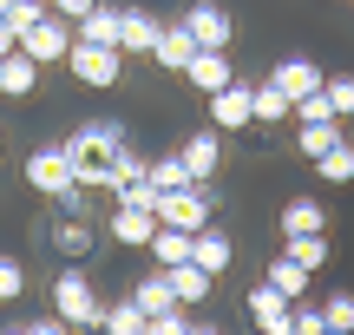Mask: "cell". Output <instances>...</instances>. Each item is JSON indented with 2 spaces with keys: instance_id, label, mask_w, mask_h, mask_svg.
<instances>
[{
  "instance_id": "cell-32",
  "label": "cell",
  "mask_w": 354,
  "mask_h": 335,
  "mask_svg": "<svg viewBox=\"0 0 354 335\" xmlns=\"http://www.w3.org/2000/svg\"><path fill=\"white\" fill-rule=\"evenodd\" d=\"M322 316H328V329H348L354 335V296H348V289H335V296L322 302Z\"/></svg>"
},
{
  "instance_id": "cell-13",
  "label": "cell",
  "mask_w": 354,
  "mask_h": 335,
  "mask_svg": "<svg viewBox=\"0 0 354 335\" xmlns=\"http://www.w3.org/2000/svg\"><path fill=\"white\" fill-rule=\"evenodd\" d=\"M197 53H203V46H197V39L184 33V20H177V26H165V33H158V46H151V60L165 66V73H184V66L197 60Z\"/></svg>"
},
{
  "instance_id": "cell-16",
  "label": "cell",
  "mask_w": 354,
  "mask_h": 335,
  "mask_svg": "<svg viewBox=\"0 0 354 335\" xmlns=\"http://www.w3.org/2000/svg\"><path fill=\"white\" fill-rule=\"evenodd\" d=\"M165 283H171V296H177V309H197V302L210 296V276H203L197 263H171V270H165Z\"/></svg>"
},
{
  "instance_id": "cell-5",
  "label": "cell",
  "mask_w": 354,
  "mask_h": 335,
  "mask_svg": "<svg viewBox=\"0 0 354 335\" xmlns=\"http://www.w3.org/2000/svg\"><path fill=\"white\" fill-rule=\"evenodd\" d=\"M158 224L165 230H210V197H203V184H184V191H158Z\"/></svg>"
},
{
  "instance_id": "cell-33",
  "label": "cell",
  "mask_w": 354,
  "mask_h": 335,
  "mask_svg": "<svg viewBox=\"0 0 354 335\" xmlns=\"http://www.w3.org/2000/svg\"><path fill=\"white\" fill-rule=\"evenodd\" d=\"M13 296H26V270L13 257H0V302H13Z\"/></svg>"
},
{
  "instance_id": "cell-30",
  "label": "cell",
  "mask_w": 354,
  "mask_h": 335,
  "mask_svg": "<svg viewBox=\"0 0 354 335\" xmlns=\"http://www.w3.org/2000/svg\"><path fill=\"white\" fill-rule=\"evenodd\" d=\"M289 257L302 263L308 276H315L322 263H328V230H315V237H289Z\"/></svg>"
},
{
  "instance_id": "cell-10",
  "label": "cell",
  "mask_w": 354,
  "mask_h": 335,
  "mask_svg": "<svg viewBox=\"0 0 354 335\" xmlns=\"http://www.w3.org/2000/svg\"><path fill=\"white\" fill-rule=\"evenodd\" d=\"M190 263H197V270L216 283V276H223L230 263H236V244H230L223 230H197V237H190Z\"/></svg>"
},
{
  "instance_id": "cell-22",
  "label": "cell",
  "mask_w": 354,
  "mask_h": 335,
  "mask_svg": "<svg viewBox=\"0 0 354 335\" xmlns=\"http://www.w3.org/2000/svg\"><path fill=\"white\" fill-rule=\"evenodd\" d=\"M33 86H39V66L26 60V53H7V60H0V92H7V99H26Z\"/></svg>"
},
{
  "instance_id": "cell-39",
  "label": "cell",
  "mask_w": 354,
  "mask_h": 335,
  "mask_svg": "<svg viewBox=\"0 0 354 335\" xmlns=\"http://www.w3.org/2000/svg\"><path fill=\"white\" fill-rule=\"evenodd\" d=\"M53 7H59V20H86V13L99 7V0H53Z\"/></svg>"
},
{
  "instance_id": "cell-4",
  "label": "cell",
  "mask_w": 354,
  "mask_h": 335,
  "mask_svg": "<svg viewBox=\"0 0 354 335\" xmlns=\"http://www.w3.org/2000/svg\"><path fill=\"white\" fill-rule=\"evenodd\" d=\"M66 66H73V79H79V86H92V92H105V86L125 79V53H118V46H86V39H73Z\"/></svg>"
},
{
  "instance_id": "cell-35",
  "label": "cell",
  "mask_w": 354,
  "mask_h": 335,
  "mask_svg": "<svg viewBox=\"0 0 354 335\" xmlns=\"http://www.w3.org/2000/svg\"><path fill=\"white\" fill-rule=\"evenodd\" d=\"M322 118H335L322 92H308V99H295V125H322Z\"/></svg>"
},
{
  "instance_id": "cell-14",
  "label": "cell",
  "mask_w": 354,
  "mask_h": 335,
  "mask_svg": "<svg viewBox=\"0 0 354 335\" xmlns=\"http://www.w3.org/2000/svg\"><path fill=\"white\" fill-rule=\"evenodd\" d=\"M177 158H184L190 184H210V178H216V165H223V152H216V132H197V138H190Z\"/></svg>"
},
{
  "instance_id": "cell-17",
  "label": "cell",
  "mask_w": 354,
  "mask_h": 335,
  "mask_svg": "<svg viewBox=\"0 0 354 335\" xmlns=\"http://www.w3.org/2000/svg\"><path fill=\"white\" fill-rule=\"evenodd\" d=\"M250 105H256V125H282V118H295V99L276 86V79H263V86H250Z\"/></svg>"
},
{
  "instance_id": "cell-21",
  "label": "cell",
  "mask_w": 354,
  "mask_h": 335,
  "mask_svg": "<svg viewBox=\"0 0 354 335\" xmlns=\"http://www.w3.org/2000/svg\"><path fill=\"white\" fill-rule=\"evenodd\" d=\"M348 132H342V118H322V125H295V152L302 158H322V152H335Z\"/></svg>"
},
{
  "instance_id": "cell-24",
  "label": "cell",
  "mask_w": 354,
  "mask_h": 335,
  "mask_svg": "<svg viewBox=\"0 0 354 335\" xmlns=\"http://www.w3.org/2000/svg\"><path fill=\"white\" fill-rule=\"evenodd\" d=\"M131 302H138L145 316H165V309H177V296H171V283H165V270H151V276H138V289H131Z\"/></svg>"
},
{
  "instance_id": "cell-20",
  "label": "cell",
  "mask_w": 354,
  "mask_h": 335,
  "mask_svg": "<svg viewBox=\"0 0 354 335\" xmlns=\"http://www.w3.org/2000/svg\"><path fill=\"white\" fill-rule=\"evenodd\" d=\"M118 13H125V7H105V0H99V7L79 20L73 39H86V46H118Z\"/></svg>"
},
{
  "instance_id": "cell-40",
  "label": "cell",
  "mask_w": 354,
  "mask_h": 335,
  "mask_svg": "<svg viewBox=\"0 0 354 335\" xmlns=\"http://www.w3.org/2000/svg\"><path fill=\"white\" fill-rule=\"evenodd\" d=\"M13 46H20V39H13V26L0 20V53H13Z\"/></svg>"
},
{
  "instance_id": "cell-15",
  "label": "cell",
  "mask_w": 354,
  "mask_h": 335,
  "mask_svg": "<svg viewBox=\"0 0 354 335\" xmlns=\"http://www.w3.org/2000/svg\"><path fill=\"white\" fill-rule=\"evenodd\" d=\"M315 230H328V210L315 197H289L282 204V237H315Z\"/></svg>"
},
{
  "instance_id": "cell-19",
  "label": "cell",
  "mask_w": 354,
  "mask_h": 335,
  "mask_svg": "<svg viewBox=\"0 0 354 335\" xmlns=\"http://www.w3.org/2000/svg\"><path fill=\"white\" fill-rule=\"evenodd\" d=\"M53 250H59V257H86V250H92V224L79 217V210H59V224H53Z\"/></svg>"
},
{
  "instance_id": "cell-9",
  "label": "cell",
  "mask_w": 354,
  "mask_h": 335,
  "mask_svg": "<svg viewBox=\"0 0 354 335\" xmlns=\"http://www.w3.org/2000/svg\"><path fill=\"white\" fill-rule=\"evenodd\" d=\"M210 125H216V132H243V125H256L250 86H236V79H230L223 92H210Z\"/></svg>"
},
{
  "instance_id": "cell-44",
  "label": "cell",
  "mask_w": 354,
  "mask_h": 335,
  "mask_svg": "<svg viewBox=\"0 0 354 335\" xmlns=\"http://www.w3.org/2000/svg\"><path fill=\"white\" fill-rule=\"evenodd\" d=\"M328 335H348V329H328Z\"/></svg>"
},
{
  "instance_id": "cell-1",
  "label": "cell",
  "mask_w": 354,
  "mask_h": 335,
  "mask_svg": "<svg viewBox=\"0 0 354 335\" xmlns=\"http://www.w3.org/2000/svg\"><path fill=\"white\" fill-rule=\"evenodd\" d=\"M118 145H131L118 118H92V125H79L73 138H66V158H73L79 191H105V178H112V152H118Z\"/></svg>"
},
{
  "instance_id": "cell-38",
  "label": "cell",
  "mask_w": 354,
  "mask_h": 335,
  "mask_svg": "<svg viewBox=\"0 0 354 335\" xmlns=\"http://www.w3.org/2000/svg\"><path fill=\"white\" fill-rule=\"evenodd\" d=\"M26 335H73V329H66L59 316H33V323H26Z\"/></svg>"
},
{
  "instance_id": "cell-36",
  "label": "cell",
  "mask_w": 354,
  "mask_h": 335,
  "mask_svg": "<svg viewBox=\"0 0 354 335\" xmlns=\"http://www.w3.org/2000/svg\"><path fill=\"white\" fill-rule=\"evenodd\" d=\"M295 335H328V316L315 302H295Z\"/></svg>"
},
{
  "instance_id": "cell-34",
  "label": "cell",
  "mask_w": 354,
  "mask_h": 335,
  "mask_svg": "<svg viewBox=\"0 0 354 335\" xmlns=\"http://www.w3.org/2000/svg\"><path fill=\"white\" fill-rule=\"evenodd\" d=\"M145 335H190V316H184V309H165V316L145 323Z\"/></svg>"
},
{
  "instance_id": "cell-27",
  "label": "cell",
  "mask_w": 354,
  "mask_h": 335,
  "mask_svg": "<svg viewBox=\"0 0 354 335\" xmlns=\"http://www.w3.org/2000/svg\"><path fill=\"white\" fill-rule=\"evenodd\" d=\"M145 323H151V316H145L131 296H125V302H112V309L99 316V329H105V335H145Z\"/></svg>"
},
{
  "instance_id": "cell-11",
  "label": "cell",
  "mask_w": 354,
  "mask_h": 335,
  "mask_svg": "<svg viewBox=\"0 0 354 335\" xmlns=\"http://www.w3.org/2000/svg\"><path fill=\"white\" fill-rule=\"evenodd\" d=\"M158 33H165L158 13H145V7H125V13H118V53H151Z\"/></svg>"
},
{
  "instance_id": "cell-23",
  "label": "cell",
  "mask_w": 354,
  "mask_h": 335,
  "mask_svg": "<svg viewBox=\"0 0 354 335\" xmlns=\"http://www.w3.org/2000/svg\"><path fill=\"white\" fill-rule=\"evenodd\" d=\"M263 283H269V289H282L289 302H302V289H308V270H302V263L289 257V250H282V257L269 263V276H263Z\"/></svg>"
},
{
  "instance_id": "cell-42",
  "label": "cell",
  "mask_w": 354,
  "mask_h": 335,
  "mask_svg": "<svg viewBox=\"0 0 354 335\" xmlns=\"http://www.w3.org/2000/svg\"><path fill=\"white\" fill-rule=\"evenodd\" d=\"M13 7H20V0H0V20H7V13H13Z\"/></svg>"
},
{
  "instance_id": "cell-45",
  "label": "cell",
  "mask_w": 354,
  "mask_h": 335,
  "mask_svg": "<svg viewBox=\"0 0 354 335\" xmlns=\"http://www.w3.org/2000/svg\"><path fill=\"white\" fill-rule=\"evenodd\" d=\"M0 60H7V53H0Z\"/></svg>"
},
{
  "instance_id": "cell-2",
  "label": "cell",
  "mask_w": 354,
  "mask_h": 335,
  "mask_svg": "<svg viewBox=\"0 0 354 335\" xmlns=\"http://www.w3.org/2000/svg\"><path fill=\"white\" fill-rule=\"evenodd\" d=\"M26 184H33L39 197H53L59 210H79V204H86V191H79V178H73L66 145H39V152L26 158Z\"/></svg>"
},
{
  "instance_id": "cell-28",
  "label": "cell",
  "mask_w": 354,
  "mask_h": 335,
  "mask_svg": "<svg viewBox=\"0 0 354 335\" xmlns=\"http://www.w3.org/2000/svg\"><path fill=\"white\" fill-rule=\"evenodd\" d=\"M125 184H145V158L131 152V145H118V152H112V178H105V191H125Z\"/></svg>"
},
{
  "instance_id": "cell-41",
  "label": "cell",
  "mask_w": 354,
  "mask_h": 335,
  "mask_svg": "<svg viewBox=\"0 0 354 335\" xmlns=\"http://www.w3.org/2000/svg\"><path fill=\"white\" fill-rule=\"evenodd\" d=\"M190 335H216V329H210V323H190Z\"/></svg>"
},
{
  "instance_id": "cell-31",
  "label": "cell",
  "mask_w": 354,
  "mask_h": 335,
  "mask_svg": "<svg viewBox=\"0 0 354 335\" xmlns=\"http://www.w3.org/2000/svg\"><path fill=\"white\" fill-rule=\"evenodd\" d=\"M322 99H328V112H335V118H348V112H354V73L322 79Z\"/></svg>"
},
{
  "instance_id": "cell-8",
  "label": "cell",
  "mask_w": 354,
  "mask_h": 335,
  "mask_svg": "<svg viewBox=\"0 0 354 335\" xmlns=\"http://www.w3.org/2000/svg\"><path fill=\"white\" fill-rule=\"evenodd\" d=\"M250 316H256V335H295V302L269 283L250 289Z\"/></svg>"
},
{
  "instance_id": "cell-37",
  "label": "cell",
  "mask_w": 354,
  "mask_h": 335,
  "mask_svg": "<svg viewBox=\"0 0 354 335\" xmlns=\"http://www.w3.org/2000/svg\"><path fill=\"white\" fill-rule=\"evenodd\" d=\"M39 13H46V0H20V7H13V13H7V26H13V39H20V33H26V26H33V20H39Z\"/></svg>"
},
{
  "instance_id": "cell-43",
  "label": "cell",
  "mask_w": 354,
  "mask_h": 335,
  "mask_svg": "<svg viewBox=\"0 0 354 335\" xmlns=\"http://www.w3.org/2000/svg\"><path fill=\"white\" fill-rule=\"evenodd\" d=\"M0 335H26V329H0Z\"/></svg>"
},
{
  "instance_id": "cell-6",
  "label": "cell",
  "mask_w": 354,
  "mask_h": 335,
  "mask_svg": "<svg viewBox=\"0 0 354 335\" xmlns=\"http://www.w3.org/2000/svg\"><path fill=\"white\" fill-rule=\"evenodd\" d=\"M13 53H26L33 66H53V60H66V53H73V26H66L59 13H39V20L20 33V46H13Z\"/></svg>"
},
{
  "instance_id": "cell-25",
  "label": "cell",
  "mask_w": 354,
  "mask_h": 335,
  "mask_svg": "<svg viewBox=\"0 0 354 335\" xmlns=\"http://www.w3.org/2000/svg\"><path fill=\"white\" fill-rule=\"evenodd\" d=\"M145 250L158 257V270H171V263H190V230H165V224H158Z\"/></svg>"
},
{
  "instance_id": "cell-3",
  "label": "cell",
  "mask_w": 354,
  "mask_h": 335,
  "mask_svg": "<svg viewBox=\"0 0 354 335\" xmlns=\"http://www.w3.org/2000/svg\"><path fill=\"white\" fill-rule=\"evenodd\" d=\"M53 316H59L66 329H99L105 302H99V289L86 283V270H59V283H53Z\"/></svg>"
},
{
  "instance_id": "cell-29",
  "label": "cell",
  "mask_w": 354,
  "mask_h": 335,
  "mask_svg": "<svg viewBox=\"0 0 354 335\" xmlns=\"http://www.w3.org/2000/svg\"><path fill=\"white\" fill-rule=\"evenodd\" d=\"M315 171H322L328 184H354V145L342 138L335 152H322V158H315Z\"/></svg>"
},
{
  "instance_id": "cell-18",
  "label": "cell",
  "mask_w": 354,
  "mask_h": 335,
  "mask_svg": "<svg viewBox=\"0 0 354 335\" xmlns=\"http://www.w3.org/2000/svg\"><path fill=\"white\" fill-rule=\"evenodd\" d=\"M269 79H276L289 99H308V92H322V66H315V60H282Z\"/></svg>"
},
{
  "instance_id": "cell-7",
  "label": "cell",
  "mask_w": 354,
  "mask_h": 335,
  "mask_svg": "<svg viewBox=\"0 0 354 335\" xmlns=\"http://www.w3.org/2000/svg\"><path fill=\"white\" fill-rule=\"evenodd\" d=\"M184 33L197 39L203 53H230V39H236V20H230L216 0H190V7H184Z\"/></svg>"
},
{
  "instance_id": "cell-12",
  "label": "cell",
  "mask_w": 354,
  "mask_h": 335,
  "mask_svg": "<svg viewBox=\"0 0 354 335\" xmlns=\"http://www.w3.org/2000/svg\"><path fill=\"white\" fill-rule=\"evenodd\" d=\"M184 79L203 92V99H210V92H223L230 79H236V66H230V53H197V60L184 66Z\"/></svg>"
},
{
  "instance_id": "cell-26",
  "label": "cell",
  "mask_w": 354,
  "mask_h": 335,
  "mask_svg": "<svg viewBox=\"0 0 354 335\" xmlns=\"http://www.w3.org/2000/svg\"><path fill=\"white\" fill-rule=\"evenodd\" d=\"M145 184H151V191H184L190 184V171H184V158H145Z\"/></svg>"
}]
</instances>
